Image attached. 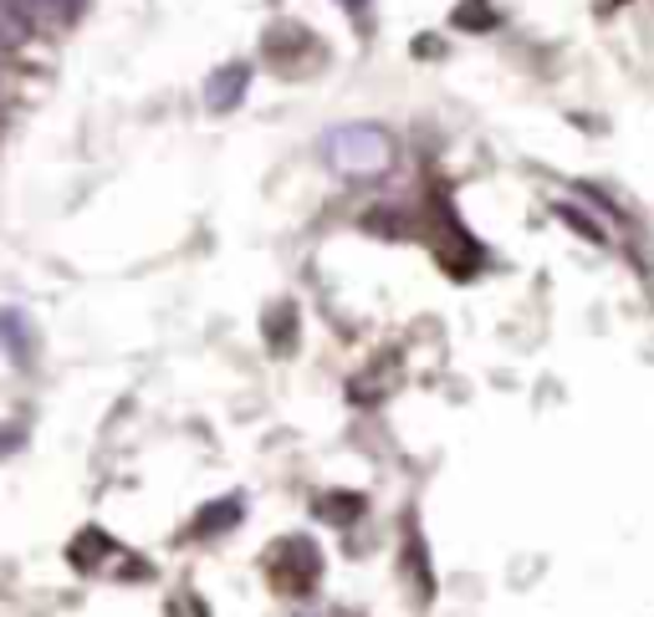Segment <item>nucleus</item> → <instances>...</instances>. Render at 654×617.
Instances as JSON below:
<instances>
[{
    "mask_svg": "<svg viewBox=\"0 0 654 617\" xmlns=\"http://www.w3.org/2000/svg\"><path fill=\"white\" fill-rule=\"evenodd\" d=\"M246 82H251V66H226V72H215V77L205 82V103H210L215 113H230V107L246 97Z\"/></svg>",
    "mask_w": 654,
    "mask_h": 617,
    "instance_id": "nucleus-3",
    "label": "nucleus"
},
{
    "mask_svg": "<svg viewBox=\"0 0 654 617\" xmlns=\"http://www.w3.org/2000/svg\"><path fill=\"white\" fill-rule=\"evenodd\" d=\"M404 572H414V597H419V603H429V597H435V577H429L425 541H419V531H409V541H404Z\"/></svg>",
    "mask_w": 654,
    "mask_h": 617,
    "instance_id": "nucleus-4",
    "label": "nucleus"
},
{
    "mask_svg": "<svg viewBox=\"0 0 654 617\" xmlns=\"http://www.w3.org/2000/svg\"><path fill=\"white\" fill-rule=\"evenodd\" d=\"M267 342H271V353H281V347H292L297 342V306H277V312L267 316Z\"/></svg>",
    "mask_w": 654,
    "mask_h": 617,
    "instance_id": "nucleus-8",
    "label": "nucleus"
},
{
    "mask_svg": "<svg viewBox=\"0 0 654 617\" xmlns=\"http://www.w3.org/2000/svg\"><path fill=\"white\" fill-rule=\"evenodd\" d=\"M343 6H347V11H359V6H363V0H343Z\"/></svg>",
    "mask_w": 654,
    "mask_h": 617,
    "instance_id": "nucleus-12",
    "label": "nucleus"
},
{
    "mask_svg": "<svg viewBox=\"0 0 654 617\" xmlns=\"http://www.w3.org/2000/svg\"><path fill=\"white\" fill-rule=\"evenodd\" d=\"M241 521V500H215V505H205L200 515H195V536H220V531H230V525Z\"/></svg>",
    "mask_w": 654,
    "mask_h": 617,
    "instance_id": "nucleus-6",
    "label": "nucleus"
},
{
    "mask_svg": "<svg viewBox=\"0 0 654 617\" xmlns=\"http://www.w3.org/2000/svg\"><path fill=\"white\" fill-rule=\"evenodd\" d=\"M271 572H277V587L281 592H312L322 577V552L312 546L308 536H292V541H281L277 546V562H271Z\"/></svg>",
    "mask_w": 654,
    "mask_h": 617,
    "instance_id": "nucleus-2",
    "label": "nucleus"
},
{
    "mask_svg": "<svg viewBox=\"0 0 654 617\" xmlns=\"http://www.w3.org/2000/svg\"><path fill=\"white\" fill-rule=\"evenodd\" d=\"M31 36V21L15 11L11 0H0V46H21Z\"/></svg>",
    "mask_w": 654,
    "mask_h": 617,
    "instance_id": "nucleus-9",
    "label": "nucleus"
},
{
    "mask_svg": "<svg viewBox=\"0 0 654 617\" xmlns=\"http://www.w3.org/2000/svg\"><path fill=\"white\" fill-rule=\"evenodd\" d=\"M328 164L338 174H378L388 164V138L378 128H333L328 133Z\"/></svg>",
    "mask_w": 654,
    "mask_h": 617,
    "instance_id": "nucleus-1",
    "label": "nucleus"
},
{
    "mask_svg": "<svg viewBox=\"0 0 654 617\" xmlns=\"http://www.w3.org/2000/svg\"><path fill=\"white\" fill-rule=\"evenodd\" d=\"M318 515L333 525H353L363 515V495H353V490H328V495H318Z\"/></svg>",
    "mask_w": 654,
    "mask_h": 617,
    "instance_id": "nucleus-5",
    "label": "nucleus"
},
{
    "mask_svg": "<svg viewBox=\"0 0 654 617\" xmlns=\"http://www.w3.org/2000/svg\"><path fill=\"white\" fill-rule=\"evenodd\" d=\"M496 11H491V0H466V6H455V27L460 31H491Z\"/></svg>",
    "mask_w": 654,
    "mask_h": 617,
    "instance_id": "nucleus-10",
    "label": "nucleus"
},
{
    "mask_svg": "<svg viewBox=\"0 0 654 617\" xmlns=\"http://www.w3.org/2000/svg\"><path fill=\"white\" fill-rule=\"evenodd\" d=\"M68 556H72V566H77V572H93L103 556H113V536H103V531H82V536L72 541Z\"/></svg>",
    "mask_w": 654,
    "mask_h": 617,
    "instance_id": "nucleus-7",
    "label": "nucleus"
},
{
    "mask_svg": "<svg viewBox=\"0 0 654 617\" xmlns=\"http://www.w3.org/2000/svg\"><path fill=\"white\" fill-rule=\"evenodd\" d=\"M15 316L21 312H0V337L15 353V363H27V322H15Z\"/></svg>",
    "mask_w": 654,
    "mask_h": 617,
    "instance_id": "nucleus-11",
    "label": "nucleus"
}]
</instances>
